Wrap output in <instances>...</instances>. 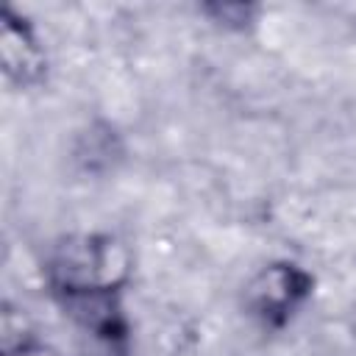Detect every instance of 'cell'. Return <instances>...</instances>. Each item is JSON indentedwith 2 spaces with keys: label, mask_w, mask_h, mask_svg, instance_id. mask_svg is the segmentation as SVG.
<instances>
[{
  "label": "cell",
  "mask_w": 356,
  "mask_h": 356,
  "mask_svg": "<svg viewBox=\"0 0 356 356\" xmlns=\"http://www.w3.org/2000/svg\"><path fill=\"white\" fill-rule=\"evenodd\" d=\"M42 286L56 303L95 289H131L134 259L111 231H75L53 239L42 259Z\"/></svg>",
  "instance_id": "cell-1"
},
{
  "label": "cell",
  "mask_w": 356,
  "mask_h": 356,
  "mask_svg": "<svg viewBox=\"0 0 356 356\" xmlns=\"http://www.w3.org/2000/svg\"><path fill=\"white\" fill-rule=\"evenodd\" d=\"M317 275L298 259H270L256 267L239 292L242 314L261 334H284L314 300Z\"/></svg>",
  "instance_id": "cell-2"
},
{
  "label": "cell",
  "mask_w": 356,
  "mask_h": 356,
  "mask_svg": "<svg viewBox=\"0 0 356 356\" xmlns=\"http://www.w3.org/2000/svg\"><path fill=\"white\" fill-rule=\"evenodd\" d=\"M125 300V289H95L56 300V309L100 350V356H131L134 317L128 314Z\"/></svg>",
  "instance_id": "cell-3"
},
{
  "label": "cell",
  "mask_w": 356,
  "mask_h": 356,
  "mask_svg": "<svg viewBox=\"0 0 356 356\" xmlns=\"http://www.w3.org/2000/svg\"><path fill=\"white\" fill-rule=\"evenodd\" d=\"M0 67L6 83L19 92H36L50 78V50L39 31V25L6 6L0 14Z\"/></svg>",
  "instance_id": "cell-4"
},
{
  "label": "cell",
  "mask_w": 356,
  "mask_h": 356,
  "mask_svg": "<svg viewBox=\"0 0 356 356\" xmlns=\"http://www.w3.org/2000/svg\"><path fill=\"white\" fill-rule=\"evenodd\" d=\"M72 159L81 164L83 172H108L117 161L125 159L122 134L111 122H92L75 136Z\"/></svg>",
  "instance_id": "cell-5"
},
{
  "label": "cell",
  "mask_w": 356,
  "mask_h": 356,
  "mask_svg": "<svg viewBox=\"0 0 356 356\" xmlns=\"http://www.w3.org/2000/svg\"><path fill=\"white\" fill-rule=\"evenodd\" d=\"M197 17L220 33L245 36L253 33L264 19V6L253 0H206L195 6Z\"/></svg>",
  "instance_id": "cell-6"
},
{
  "label": "cell",
  "mask_w": 356,
  "mask_h": 356,
  "mask_svg": "<svg viewBox=\"0 0 356 356\" xmlns=\"http://www.w3.org/2000/svg\"><path fill=\"white\" fill-rule=\"evenodd\" d=\"M0 356H64L50 339L39 337L36 331H28L25 337L19 339H11V342H3L0 345Z\"/></svg>",
  "instance_id": "cell-7"
}]
</instances>
